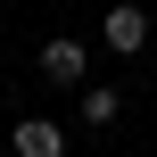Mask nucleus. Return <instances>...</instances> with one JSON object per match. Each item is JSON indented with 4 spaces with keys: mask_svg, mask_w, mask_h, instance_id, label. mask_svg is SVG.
<instances>
[{
    "mask_svg": "<svg viewBox=\"0 0 157 157\" xmlns=\"http://www.w3.org/2000/svg\"><path fill=\"white\" fill-rule=\"evenodd\" d=\"M41 75H50V83H83V75H91V41H75V33L41 41Z\"/></svg>",
    "mask_w": 157,
    "mask_h": 157,
    "instance_id": "2",
    "label": "nucleus"
},
{
    "mask_svg": "<svg viewBox=\"0 0 157 157\" xmlns=\"http://www.w3.org/2000/svg\"><path fill=\"white\" fill-rule=\"evenodd\" d=\"M99 41H108L116 58H141V50H149V8L116 0V8H108V25H99Z\"/></svg>",
    "mask_w": 157,
    "mask_h": 157,
    "instance_id": "1",
    "label": "nucleus"
},
{
    "mask_svg": "<svg viewBox=\"0 0 157 157\" xmlns=\"http://www.w3.org/2000/svg\"><path fill=\"white\" fill-rule=\"evenodd\" d=\"M83 116H91V124H116V116H124V91H116V83H91V91H83Z\"/></svg>",
    "mask_w": 157,
    "mask_h": 157,
    "instance_id": "4",
    "label": "nucleus"
},
{
    "mask_svg": "<svg viewBox=\"0 0 157 157\" xmlns=\"http://www.w3.org/2000/svg\"><path fill=\"white\" fill-rule=\"evenodd\" d=\"M8 149H17V157H66V132H58L50 116H17V132H8Z\"/></svg>",
    "mask_w": 157,
    "mask_h": 157,
    "instance_id": "3",
    "label": "nucleus"
}]
</instances>
